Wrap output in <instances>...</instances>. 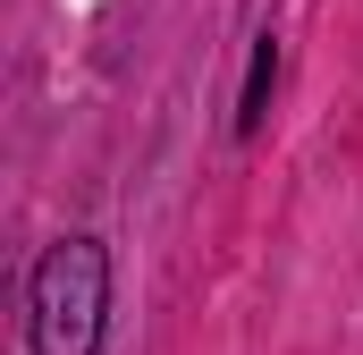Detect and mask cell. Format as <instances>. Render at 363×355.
<instances>
[{
	"label": "cell",
	"instance_id": "obj_1",
	"mask_svg": "<svg viewBox=\"0 0 363 355\" xmlns=\"http://www.w3.org/2000/svg\"><path fill=\"white\" fill-rule=\"evenodd\" d=\"M34 355H101L110 330V254L101 237H60L43 263H34Z\"/></svg>",
	"mask_w": 363,
	"mask_h": 355
},
{
	"label": "cell",
	"instance_id": "obj_2",
	"mask_svg": "<svg viewBox=\"0 0 363 355\" xmlns=\"http://www.w3.org/2000/svg\"><path fill=\"white\" fill-rule=\"evenodd\" d=\"M271 77H279V51H271V34L254 43V77H245V102H237V136H254L262 127V110H271Z\"/></svg>",
	"mask_w": 363,
	"mask_h": 355
}]
</instances>
